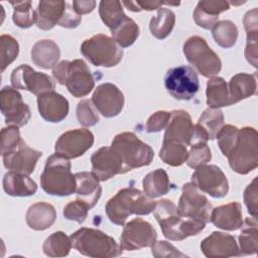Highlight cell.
I'll use <instances>...</instances> for the list:
<instances>
[{
	"instance_id": "83f0119b",
	"label": "cell",
	"mask_w": 258,
	"mask_h": 258,
	"mask_svg": "<svg viewBox=\"0 0 258 258\" xmlns=\"http://www.w3.org/2000/svg\"><path fill=\"white\" fill-rule=\"evenodd\" d=\"M67 3L64 1H40L36 9V25L42 30H49L58 24Z\"/></svg>"
},
{
	"instance_id": "7a4b0ae2",
	"label": "cell",
	"mask_w": 258,
	"mask_h": 258,
	"mask_svg": "<svg viewBox=\"0 0 258 258\" xmlns=\"http://www.w3.org/2000/svg\"><path fill=\"white\" fill-rule=\"evenodd\" d=\"M153 213L163 236L168 240H184L189 236L198 235L206 226V223L201 220L180 216L176 206L169 200L158 201Z\"/></svg>"
},
{
	"instance_id": "7dc6e473",
	"label": "cell",
	"mask_w": 258,
	"mask_h": 258,
	"mask_svg": "<svg viewBox=\"0 0 258 258\" xmlns=\"http://www.w3.org/2000/svg\"><path fill=\"white\" fill-rule=\"evenodd\" d=\"M89 210H90V208L87 204H85L84 202H82L80 200H76V201L70 202L64 207L63 217L67 220L75 221L79 224H82L86 220Z\"/></svg>"
},
{
	"instance_id": "7c38bea8",
	"label": "cell",
	"mask_w": 258,
	"mask_h": 258,
	"mask_svg": "<svg viewBox=\"0 0 258 258\" xmlns=\"http://www.w3.org/2000/svg\"><path fill=\"white\" fill-rule=\"evenodd\" d=\"M157 238L156 230L143 219L136 218L128 222L120 236V245L124 250L134 251L151 247Z\"/></svg>"
},
{
	"instance_id": "7402d4cb",
	"label": "cell",
	"mask_w": 258,
	"mask_h": 258,
	"mask_svg": "<svg viewBox=\"0 0 258 258\" xmlns=\"http://www.w3.org/2000/svg\"><path fill=\"white\" fill-rule=\"evenodd\" d=\"M170 119L165 128L163 141H173L188 145L194 133L190 115L184 110L170 112Z\"/></svg>"
},
{
	"instance_id": "816d5d0a",
	"label": "cell",
	"mask_w": 258,
	"mask_h": 258,
	"mask_svg": "<svg viewBox=\"0 0 258 258\" xmlns=\"http://www.w3.org/2000/svg\"><path fill=\"white\" fill-rule=\"evenodd\" d=\"M122 5H124L128 10L139 12L142 10H155L161 8L162 5L169 6H177L178 2H165V1H123Z\"/></svg>"
},
{
	"instance_id": "c3c4849f",
	"label": "cell",
	"mask_w": 258,
	"mask_h": 258,
	"mask_svg": "<svg viewBox=\"0 0 258 258\" xmlns=\"http://www.w3.org/2000/svg\"><path fill=\"white\" fill-rule=\"evenodd\" d=\"M20 132L16 126H8L1 130V153L5 154L15 148L21 141Z\"/></svg>"
},
{
	"instance_id": "4fadbf2b",
	"label": "cell",
	"mask_w": 258,
	"mask_h": 258,
	"mask_svg": "<svg viewBox=\"0 0 258 258\" xmlns=\"http://www.w3.org/2000/svg\"><path fill=\"white\" fill-rule=\"evenodd\" d=\"M1 113L8 126L22 127L31 117L30 109L22 101L21 94L14 88L5 86L0 92Z\"/></svg>"
},
{
	"instance_id": "9a60e30c",
	"label": "cell",
	"mask_w": 258,
	"mask_h": 258,
	"mask_svg": "<svg viewBox=\"0 0 258 258\" xmlns=\"http://www.w3.org/2000/svg\"><path fill=\"white\" fill-rule=\"evenodd\" d=\"M91 163L92 172L100 181L129 171L119 154L111 146H104L96 150L91 156Z\"/></svg>"
},
{
	"instance_id": "5b68a950",
	"label": "cell",
	"mask_w": 258,
	"mask_h": 258,
	"mask_svg": "<svg viewBox=\"0 0 258 258\" xmlns=\"http://www.w3.org/2000/svg\"><path fill=\"white\" fill-rule=\"evenodd\" d=\"M231 168L239 174H247L258 166V133L255 128H240L234 145L227 156Z\"/></svg>"
},
{
	"instance_id": "6da1fadb",
	"label": "cell",
	"mask_w": 258,
	"mask_h": 258,
	"mask_svg": "<svg viewBox=\"0 0 258 258\" xmlns=\"http://www.w3.org/2000/svg\"><path fill=\"white\" fill-rule=\"evenodd\" d=\"M156 203L140 189L133 186L120 189L106 204L105 210L109 220L119 226H123L132 214L148 215L155 209Z\"/></svg>"
},
{
	"instance_id": "d6986e66",
	"label": "cell",
	"mask_w": 258,
	"mask_h": 258,
	"mask_svg": "<svg viewBox=\"0 0 258 258\" xmlns=\"http://www.w3.org/2000/svg\"><path fill=\"white\" fill-rule=\"evenodd\" d=\"M41 155V151L29 147L21 140L15 148L2 154V158L3 164L7 169L29 175L34 171L36 162Z\"/></svg>"
},
{
	"instance_id": "30bf717a",
	"label": "cell",
	"mask_w": 258,
	"mask_h": 258,
	"mask_svg": "<svg viewBox=\"0 0 258 258\" xmlns=\"http://www.w3.org/2000/svg\"><path fill=\"white\" fill-rule=\"evenodd\" d=\"M176 210L182 217L208 223L210 222L213 206L192 182H186L182 185L181 196Z\"/></svg>"
},
{
	"instance_id": "1f68e13d",
	"label": "cell",
	"mask_w": 258,
	"mask_h": 258,
	"mask_svg": "<svg viewBox=\"0 0 258 258\" xmlns=\"http://www.w3.org/2000/svg\"><path fill=\"white\" fill-rule=\"evenodd\" d=\"M206 96L207 105L210 108H221L233 105L229 94L228 84L221 77H212L208 81Z\"/></svg>"
},
{
	"instance_id": "681fc988",
	"label": "cell",
	"mask_w": 258,
	"mask_h": 258,
	"mask_svg": "<svg viewBox=\"0 0 258 258\" xmlns=\"http://www.w3.org/2000/svg\"><path fill=\"white\" fill-rule=\"evenodd\" d=\"M170 112L167 111H157L153 113L146 122L145 129L148 133H156L166 128L169 119H170Z\"/></svg>"
},
{
	"instance_id": "d6a6232c",
	"label": "cell",
	"mask_w": 258,
	"mask_h": 258,
	"mask_svg": "<svg viewBox=\"0 0 258 258\" xmlns=\"http://www.w3.org/2000/svg\"><path fill=\"white\" fill-rule=\"evenodd\" d=\"M142 185L144 194L152 199L166 195L170 189L168 175L162 168H157L146 174L142 180Z\"/></svg>"
},
{
	"instance_id": "836d02e7",
	"label": "cell",
	"mask_w": 258,
	"mask_h": 258,
	"mask_svg": "<svg viewBox=\"0 0 258 258\" xmlns=\"http://www.w3.org/2000/svg\"><path fill=\"white\" fill-rule=\"evenodd\" d=\"M175 23V14L168 8H159L156 15L150 19L149 29L157 39L166 38L172 31Z\"/></svg>"
},
{
	"instance_id": "bcb514c9",
	"label": "cell",
	"mask_w": 258,
	"mask_h": 258,
	"mask_svg": "<svg viewBox=\"0 0 258 258\" xmlns=\"http://www.w3.org/2000/svg\"><path fill=\"white\" fill-rule=\"evenodd\" d=\"M238 131L239 128H237L236 126L227 124L224 125L218 132L216 138L218 139V145L224 156L227 157L229 152L231 151L234 142L236 141V138L238 136Z\"/></svg>"
},
{
	"instance_id": "60d3db41",
	"label": "cell",
	"mask_w": 258,
	"mask_h": 258,
	"mask_svg": "<svg viewBox=\"0 0 258 258\" xmlns=\"http://www.w3.org/2000/svg\"><path fill=\"white\" fill-rule=\"evenodd\" d=\"M112 38L121 46L128 47L132 45L139 36V27L136 22L127 17L118 27L111 31Z\"/></svg>"
},
{
	"instance_id": "ba28073f",
	"label": "cell",
	"mask_w": 258,
	"mask_h": 258,
	"mask_svg": "<svg viewBox=\"0 0 258 258\" xmlns=\"http://www.w3.org/2000/svg\"><path fill=\"white\" fill-rule=\"evenodd\" d=\"M183 54L192 67L203 77L212 78L222 69V61L218 54L208 45L205 38L194 35L183 43Z\"/></svg>"
},
{
	"instance_id": "ac0fdd59",
	"label": "cell",
	"mask_w": 258,
	"mask_h": 258,
	"mask_svg": "<svg viewBox=\"0 0 258 258\" xmlns=\"http://www.w3.org/2000/svg\"><path fill=\"white\" fill-rule=\"evenodd\" d=\"M64 85L68 91L75 97L81 98L92 92L95 86L94 77L83 59H75L70 61Z\"/></svg>"
},
{
	"instance_id": "e575fe53",
	"label": "cell",
	"mask_w": 258,
	"mask_h": 258,
	"mask_svg": "<svg viewBox=\"0 0 258 258\" xmlns=\"http://www.w3.org/2000/svg\"><path fill=\"white\" fill-rule=\"evenodd\" d=\"M241 234L239 236L240 254L241 255H253L257 253V235L258 226L256 217L246 218L242 225Z\"/></svg>"
},
{
	"instance_id": "d590c367",
	"label": "cell",
	"mask_w": 258,
	"mask_h": 258,
	"mask_svg": "<svg viewBox=\"0 0 258 258\" xmlns=\"http://www.w3.org/2000/svg\"><path fill=\"white\" fill-rule=\"evenodd\" d=\"M99 15L104 24L114 30L118 27L128 16L124 13L122 2L120 1H101L99 4Z\"/></svg>"
},
{
	"instance_id": "74e56055",
	"label": "cell",
	"mask_w": 258,
	"mask_h": 258,
	"mask_svg": "<svg viewBox=\"0 0 258 258\" xmlns=\"http://www.w3.org/2000/svg\"><path fill=\"white\" fill-rule=\"evenodd\" d=\"M208 135L209 140H214L224 126V115L220 108H208L200 116L197 123Z\"/></svg>"
},
{
	"instance_id": "7bdbcfd3",
	"label": "cell",
	"mask_w": 258,
	"mask_h": 258,
	"mask_svg": "<svg viewBox=\"0 0 258 258\" xmlns=\"http://www.w3.org/2000/svg\"><path fill=\"white\" fill-rule=\"evenodd\" d=\"M0 53H1V72L13 62L19 53V44L17 40L8 34L0 36Z\"/></svg>"
},
{
	"instance_id": "ab89813d",
	"label": "cell",
	"mask_w": 258,
	"mask_h": 258,
	"mask_svg": "<svg viewBox=\"0 0 258 258\" xmlns=\"http://www.w3.org/2000/svg\"><path fill=\"white\" fill-rule=\"evenodd\" d=\"M212 34L215 41L223 48L234 46L238 38V28L230 20L218 21L212 28Z\"/></svg>"
},
{
	"instance_id": "e0dca14e",
	"label": "cell",
	"mask_w": 258,
	"mask_h": 258,
	"mask_svg": "<svg viewBox=\"0 0 258 258\" xmlns=\"http://www.w3.org/2000/svg\"><path fill=\"white\" fill-rule=\"evenodd\" d=\"M92 102L104 117L113 118L121 113L125 99L117 86L111 83H104L95 89Z\"/></svg>"
},
{
	"instance_id": "f907efd6",
	"label": "cell",
	"mask_w": 258,
	"mask_h": 258,
	"mask_svg": "<svg viewBox=\"0 0 258 258\" xmlns=\"http://www.w3.org/2000/svg\"><path fill=\"white\" fill-rule=\"evenodd\" d=\"M151 253L156 258L186 257L184 253L180 252L167 241H155V243L151 246Z\"/></svg>"
},
{
	"instance_id": "277c9868",
	"label": "cell",
	"mask_w": 258,
	"mask_h": 258,
	"mask_svg": "<svg viewBox=\"0 0 258 258\" xmlns=\"http://www.w3.org/2000/svg\"><path fill=\"white\" fill-rule=\"evenodd\" d=\"M71 240L73 247L88 257L110 258L123 253V248L114 238L97 229L81 228L71 235Z\"/></svg>"
},
{
	"instance_id": "f546056e",
	"label": "cell",
	"mask_w": 258,
	"mask_h": 258,
	"mask_svg": "<svg viewBox=\"0 0 258 258\" xmlns=\"http://www.w3.org/2000/svg\"><path fill=\"white\" fill-rule=\"evenodd\" d=\"M232 104L247 99L256 93L257 83L255 75L239 73L233 76L228 84Z\"/></svg>"
},
{
	"instance_id": "8fae6325",
	"label": "cell",
	"mask_w": 258,
	"mask_h": 258,
	"mask_svg": "<svg viewBox=\"0 0 258 258\" xmlns=\"http://www.w3.org/2000/svg\"><path fill=\"white\" fill-rule=\"evenodd\" d=\"M191 182L213 198H224L229 191L228 178L222 169L214 164H204L191 174Z\"/></svg>"
},
{
	"instance_id": "44dd1931",
	"label": "cell",
	"mask_w": 258,
	"mask_h": 258,
	"mask_svg": "<svg viewBox=\"0 0 258 258\" xmlns=\"http://www.w3.org/2000/svg\"><path fill=\"white\" fill-rule=\"evenodd\" d=\"M40 116L47 122L58 123L69 114V101L58 93L50 91L37 96Z\"/></svg>"
},
{
	"instance_id": "4dcf8cb0",
	"label": "cell",
	"mask_w": 258,
	"mask_h": 258,
	"mask_svg": "<svg viewBox=\"0 0 258 258\" xmlns=\"http://www.w3.org/2000/svg\"><path fill=\"white\" fill-rule=\"evenodd\" d=\"M244 27L247 33V42L245 48L246 59L255 68H257V40H258V21L257 8L249 10L244 16Z\"/></svg>"
},
{
	"instance_id": "db71d44e",
	"label": "cell",
	"mask_w": 258,
	"mask_h": 258,
	"mask_svg": "<svg viewBox=\"0 0 258 258\" xmlns=\"http://www.w3.org/2000/svg\"><path fill=\"white\" fill-rule=\"evenodd\" d=\"M81 21H82V16L79 15L75 11V9L72 8L71 5L67 3L64 13L57 25L64 28H76L81 23Z\"/></svg>"
},
{
	"instance_id": "f5cc1de1",
	"label": "cell",
	"mask_w": 258,
	"mask_h": 258,
	"mask_svg": "<svg viewBox=\"0 0 258 258\" xmlns=\"http://www.w3.org/2000/svg\"><path fill=\"white\" fill-rule=\"evenodd\" d=\"M257 178L255 177L252 182L244 190V203L247 207L248 213L252 217L257 218L258 206H257Z\"/></svg>"
},
{
	"instance_id": "f1b7e54d",
	"label": "cell",
	"mask_w": 258,
	"mask_h": 258,
	"mask_svg": "<svg viewBox=\"0 0 258 258\" xmlns=\"http://www.w3.org/2000/svg\"><path fill=\"white\" fill-rule=\"evenodd\" d=\"M60 56L58 45L50 39H41L34 43L31 48V59L37 67L48 70L57 64Z\"/></svg>"
},
{
	"instance_id": "ffe728a7",
	"label": "cell",
	"mask_w": 258,
	"mask_h": 258,
	"mask_svg": "<svg viewBox=\"0 0 258 258\" xmlns=\"http://www.w3.org/2000/svg\"><path fill=\"white\" fill-rule=\"evenodd\" d=\"M201 250L208 258H228L241 256L234 236L223 232H213L201 243Z\"/></svg>"
},
{
	"instance_id": "603a6c76",
	"label": "cell",
	"mask_w": 258,
	"mask_h": 258,
	"mask_svg": "<svg viewBox=\"0 0 258 258\" xmlns=\"http://www.w3.org/2000/svg\"><path fill=\"white\" fill-rule=\"evenodd\" d=\"M210 221L225 231H236L243 225L241 205L233 202L212 210Z\"/></svg>"
},
{
	"instance_id": "ee69618b",
	"label": "cell",
	"mask_w": 258,
	"mask_h": 258,
	"mask_svg": "<svg viewBox=\"0 0 258 258\" xmlns=\"http://www.w3.org/2000/svg\"><path fill=\"white\" fill-rule=\"evenodd\" d=\"M190 149L187 153L186 164L191 168H197L208 163L212 159V152L207 142H196L189 145Z\"/></svg>"
},
{
	"instance_id": "52a82bcc",
	"label": "cell",
	"mask_w": 258,
	"mask_h": 258,
	"mask_svg": "<svg viewBox=\"0 0 258 258\" xmlns=\"http://www.w3.org/2000/svg\"><path fill=\"white\" fill-rule=\"evenodd\" d=\"M81 52L96 67H115L123 57L122 47L112 37L102 33L84 40Z\"/></svg>"
},
{
	"instance_id": "9c48e42d",
	"label": "cell",
	"mask_w": 258,
	"mask_h": 258,
	"mask_svg": "<svg viewBox=\"0 0 258 258\" xmlns=\"http://www.w3.org/2000/svg\"><path fill=\"white\" fill-rule=\"evenodd\" d=\"M166 91L176 100L188 101L200 89L196 71L188 66H178L169 69L164 77Z\"/></svg>"
},
{
	"instance_id": "5bb4252c",
	"label": "cell",
	"mask_w": 258,
	"mask_h": 258,
	"mask_svg": "<svg viewBox=\"0 0 258 258\" xmlns=\"http://www.w3.org/2000/svg\"><path fill=\"white\" fill-rule=\"evenodd\" d=\"M10 80L14 89L26 90L36 96L53 91L55 88V84L49 76L35 72L27 64H21L14 69Z\"/></svg>"
},
{
	"instance_id": "4316f807",
	"label": "cell",
	"mask_w": 258,
	"mask_h": 258,
	"mask_svg": "<svg viewBox=\"0 0 258 258\" xmlns=\"http://www.w3.org/2000/svg\"><path fill=\"white\" fill-rule=\"evenodd\" d=\"M3 189L11 197H29L37 190V184L28 174L8 171L3 177Z\"/></svg>"
},
{
	"instance_id": "9f6ffc18",
	"label": "cell",
	"mask_w": 258,
	"mask_h": 258,
	"mask_svg": "<svg viewBox=\"0 0 258 258\" xmlns=\"http://www.w3.org/2000/svg\"><path fill=\"white\" fill-rule=\"evenodd\" d=\"M73 7L79 15L87 14L95 9L96 1H73Z\"/></svg>"
},
{
	"instance_id": "b9f144b4",
	"label": "cell",
	"mask_w": 258,
	"mask_h": 258,
	"mask_svg": "<svg viewBox=\"0 0 258 258\" xmlns=\"http://www.w3.org/2000/svg\"><path fill=\"white\" fill-rule=\"evenodd\" d=\"M13 6V22L20 28H28L36 23V11L33 10L31 1L11 2Z\"/></svg>"
},
{
	"instance_id": "8d00e7d4",
	"label": "cell",
	"mask_w": 258,
	"mask_h": 258,
	"mask_svg": "<svg viewBox=\"0 0 258 258\" xmlns=\"http://www.w3.org/2000/svg\"><path fill=\"white\" fill-rule=\"evenodd\" d=\"M72 247L71 237L61 231H57L45 239L42 250L48 257H64L70 253Z\"/></svg>"
},
{
	"instance_id": "11a10c76",
	"label": "cell",
	"mask_w": 258,
	"mask_h": 258,
	"mask_svg": "<svg viewBox=\"0 0 258 258\" xmlns=\"http://www.w3.org/2000/svg\"><path fill=\"white\" fill-rule=\"evenodd\" d=\"M69 63H70V60H61L52 69V76L56 80V82L60 85H64Z\"/></svg>"
},
{
	"instance_id": "f35d334b",
	"label": "cell",
	"mask_w": 258,
	"mask_h": 258,
	"mask_svg": "<svg viewBox=\"0 0 258 258\" xmlns=\"http://www.w3.org/2000/svg\"><path fill=\"white\" fill-rule=\"evenodd\" d=\"M186 145L179 142L163 141L159 150V157L161 160L170 166H180L187 158Z\"/></svg>"
},
{
	"instance_id": "d4e9b609",
	"label": "cell",
	"mask_w": 258,
	"mask_h": 258,
	"mask_svg": "<svg viewBox=\"0 0 258 258\" xmlns=\"http://www.w3.org/2000/svg\"><path fill=\"white\" fill-rule=\"evenodd\" d=\"M230 8V2L200 1L194 11V20L196 24L205 29H212L219 20V14Z\"/></svg>"
},
{
	"instance_id": "f6af8a7d",
	"label": "cell",
	"mask_w": 258,
	"mask_h": 258,
	"mask_svg": "<svg viewBox=\"0 0 258 258\" xmlns=\"http://www.w3.org/2000/svg\"><path fill=\"white\" fill-rule=\"evenodd\" d=\"M97 111L92 100H82L77 106V119L79 123L85 127L96 125L100 120Z\"/></svg>"
},
{
	"instance_id": "3957f363",
	"label": "cell",
	"mask_w": 258,
	"mask_h": 258,
	"mask_svg": "<svg viewBox=\"0 0 258 258\" xmlns=\"http://www.w3.org/2000/svg\"><path fill=\"white\" fill-rule=\"evenodd\" d=\"M69 158L54 153L45 162L40 175L41 188L50 196L67 197L76 192V177Z\"/></svg>"
},
{
	"instance_id": "8992f818",
	"label": "cell",
	"mask_w": 258,
	"mask_h": 258,
	"mask_svg": "<svg viewBox=\"0 0 258 258\" xmlns=\"http://www.w3.org/2000/svg\"><path fill=\"white\" fill-rule=\"evenodd\" d=\"M111 147L119 154L129 171L149 165L154 157L153 149L132 132L117 134L112 140Z\"/></svg>"
},
{
	"instance_id": "484cf974",
	"label": "cell",
	"mask_w": 258,
	"mask_h": 258,
	"mask_svg": "<svg viewBox=\"0 0 258 258\" xmlns=\"http://www.w3.org/2000/svg\"><path fill=\"white\" fill-rule=\"evenodd\" d=\"M28 227L35 231L48 229L56 220V212L52 205L38 202L31 205L25 216Z\"/></svg>"
},
{
	"instance_id": "cb8c5ba5",
	"label": "cell",
	"mask_w": 258,
	"mask_h": 258,
	"mask_svg": "<svg viewBox=\"0 0 258 258\" xmlns=\"http://www.w3.org/2000/svg\"><path fill=\"white\" fill-rule=\"evenodd\" d=\"M77 200L87 204L92 209L99 201L102 194L100 180L93 172L81 171L75 174Z\"/></svg>"
},
{
	"instance_id": "2e32d148",
	"label": "cell",
	"mask_w": 258,
	"mask_h": 258,
	"mask_svg": "<svg viewBox=\"0 0 258 258\" xmlns=\"http://www.w3.org/2000/svg\"><path fill=\"white\" fill-rule=\"evenodd\" d=\"M94 143L93 133L86 128L73 129L62 133L55 142L54 150L69 159L82 156Z\"/></svg>"
}]
</instances>
